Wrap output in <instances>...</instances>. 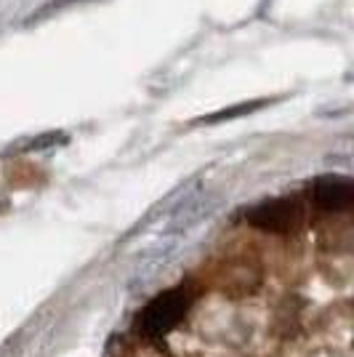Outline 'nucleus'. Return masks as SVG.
Segmentation results:
<instances>
[{
  "mask_svg": "<svg viewBox=\"0 0 354 357\" xmlns=\"http://www.w3.org/2000/svg\"><path fill=\"white\" fill-rule=\"evenodd\" d=\"M194 301L192 285H176L171 291H162L147 301V307L136 317V331L147 339H162L187 317L190 307Z\"/></svg>",
  "mask_w": 354,
  "mask_h": 357,
  "instance_id": "nucleus-1",
  "label": "nucleus"
},
{
  "mask_svg": "<svg viewBox=\"0 0 354 357\" xmlns=\"http://www.w3.org/2000/svg\"><path fill=\"white\" fill-rule=\"evenodd\" d=\"M311 200L320 211L344 213L354 203V184L346 176H320L311 184Z\"/></svg>",
  "mask_w": 354,
  "mask_h": 357,
  "instance_id": "nucleus-3",
  "label": "nucleus"
},
{
  "mask_svg": "<svg viewBox=\"0 0 354 357\" xmlns=\"http://www.w3.org/2000/svg\"><path fill=\"white\" fill-rule=\"evenodd\" d=\"M245 222L272 235H291L304 224V206L298 197H275L245 211Z\"/></svg>",
  "mask_w": 354,
  "mask_h": 357,
  "instance_id": "nucleus-2",
  "label": "nucleus"
},
{
  "mask_svg": "<svg viewBox=\"0 0 354 357\" xmlns=\"http://www.w3.org/2000/svg\"><path fill=\"white\" fill-rule=\"evenodd\" d=\"M266 102H248V105H240V107H232V109H224V112H216L213 118H206L200 120V123H219V120H229V118H237L240 112H253V109H259V107H264Z\"/></svg>",
  "mask_w": 354,
  "mask_h": 357,
  "instance_id": "nucleus-4",
  "label": "nucleus"
}]
</instances>
